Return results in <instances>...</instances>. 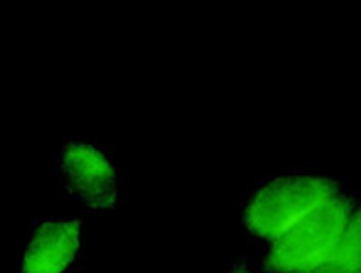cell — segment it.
I'll return each mask as SVG.
<instances>
[{"label":"cell","instance_id":"6da1fadb","mask_svg":"<svg viewBox=\"0 0 361 273\" xmlns=\"http://www.w3.org/2000/svg\"><path fill=\"white\" fill-rule=\"evenodd\" d=\"M341 186L343 183L336 176L316 165L262 176L238 199V230L251 243L266 246L336 194Z\"/></svg>","mask_w":361,"mask_h":273},{"label":"cell","instance_id":"7a4b0ae2","mask_svg":"<svg viewBox=\"0 0 361 273\" xmlns=\"http://www.w3.org/2000/svg\"><path fill=\"white\" fill-rule=\"evenodd\" d=\"M360 195L341 186L327 201L267 243L257 266L259 273H307L324 261L349 230Z\"/></svg>","mask_w":361,"mask_h":273},{"label":"cell","instance_id":"3957f363","mask_svg":"<svg viewBox=\"0 0 361 273\" xmlns=\"http://www.w3.org/2000/svg\"><path fill=\"white\" fill-rule=\"evenodd\" d=\"M58 176L62 194L90 214H111L123 201L125 176L114 154L85 133L62 140Z\"/></svg>","mask_w":361,"mask_h":273},{"label":"cell","instance_id":"277c9868","mask_svg":"<svg viewBox=\"0 0 361 273\" xmlns=\"http://www.w3.org/2000/svg\"><path fill=\"white\" fill-rule=\"evenodd\" d=\"M83 250L85 232L78 219H42L22 239L18 273H73Z\"/></svg>","mask_w":361,"mask_h":273},{"label":"cell","instance_id":"5b68a950","mask_svg":"<svg viewBox=\"0 0 361 273\" xmlns=\"http://www.w3.org/2000/svg\"><path fill=\"white\" fill-rule=\"evenodd\" d=\"M307 273H361V195L350 226L334 252Z\"/></svg>","mask_w":361,"mask_h":273},{"label":"cell","instance_id":"8992f818","mask_svg":"<svg viewBox=\"0 0 361 273\" xmlns=\"http://www.w3.org/2000/svg\"><path fill=\"white\" fill-rule=\"evenodd\" d=\"M221 273H259V269L253 268L251 262L244 259V257H237L231 262H228Z\"/></svg>","mask_w":361,"mask_h":273}]
</instances>
